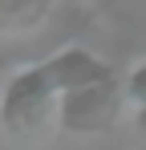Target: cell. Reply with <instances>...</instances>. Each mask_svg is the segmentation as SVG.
<instances>
[{"label": "cell", "mask_w": 146, "mask_h": 150, "mask_svg": "<svg viewBox=\"0 0 146 150\" xmlns=\"http://www.w3.org/2000/svg\"><path fill=\"white\" fill-rule=\"evenodd\" d=\"M122 105H126V89H122L118 77H106L97 85H85L77 93L61 98V114L57 126L69 130V134H106L110 126L122 118Z\"/></svg>", "instance_id": "2"}, {"label": "cell", "mask_w": 146, "mask_h": 150, "mask_svg": "<svg viewBox=\"0 0 146 150\" xmlns=\"http://www.w3.org/2000/svg\"><path fill=\"white\" fill-rule=\"evenodd\" d=\"M101 4H146V0H101Z\"/></svg>", "instance_id": "6"}, {"label": "cell", "mask_w": 146, "mask_h": 150, "mask_svg": "<svg viewBox=\"0 0 146 150\" xmlns=\"http://www.w3.org/2000/svg\"><path fill=\"white\" fill-rule=\"evenodd\" d=\"M122 89H126V101H130L134 110H146V61H142V65H134V69L126 73Z\"/></svg>", "instance_id": "4"}, {"label": "cell", "mask_w": 146, "mask_h": 150, "mask_svg": "<svg viewBox=\"0 0 146 150\" xmlns=\"http://www.w3.org/2000/svg\"><path fill=\"white\" fill-rule=\"evenodd\" d=\"M61 114V89L53 85L45 61L24 65L0 89V130L16 142H37L57 126Z\"/></svg>", "instance_id": "1"}, {"label": "cell", "mask_w": 146, "mask_h": 150, "mask_svg": "<svg viewBox=\"0 0 146 150\" xmlns=\"http://www.w3.org/2000/svg\"><path fill=\"white\" fill-rule=\"evenodd\" d=\"M130 122H134V126L146 134V110H134V114H130Z\"/></svg>", "instance_id": "5"}, {"label": "cell", "mask_w": 146, "mask_h": 150, "mask_svg": "<svg viewBox=\"0 0 146 150\" xmlns=\"http://www.w3.org/2000/svg\"><path fill=\"white\" fill-rule=\"evenodd\" d=\"M45 69H49V77H53V85L61 89V98L85 89V85H97V81H106V77H114V69H110L97 53L81 49V45H69V49L45 57Z\"/></svg>", "instance_id": "3"}]
</instances>
